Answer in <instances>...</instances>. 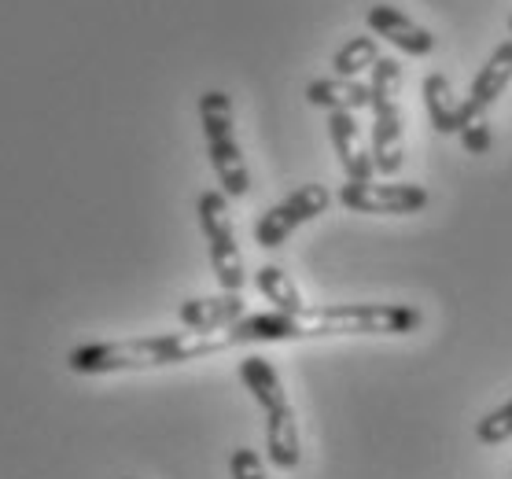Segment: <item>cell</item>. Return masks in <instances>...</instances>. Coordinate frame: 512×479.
<instances>
[{
	"mask_svg": "<svg viewBox=\"0 0 512 479\" xmlns=\"http://www.w3.org/2000/svg\"><path fill=\"white\" fill-rule=\"evenodd\" d=\"M424 325L420 310L402 303H336L303 306L295 314H247L233 325L236 347L244 343H295L328 336H409Z\"/></svg>",
	"mask_w": 512,
	"mask_h": 479,
	"instance_id": "6da1fadb",
	"label": "cell"
},
{
	"mask_svg": "<svg viewBox=\"0 0 512 479\" xmlns=\"http://www.w3.org/2000/svg\"><path fill=\"white\" fill-rule=\"evenodd\" d=\"M236 347L233 328L222 332H163V336L137 339H107V343H82L67 354V369L78 376H107V373H148L166 365H185L196 358H210Z\"/></svg>",
	"mask_w": 512,
	"mask_h": 479,
	"instance_id": "7a4b0ae2",
	"label": "cell"
},
{
	"mask_svg": "<svg viewBox=\"0 0 512 479\" xmlns=\"http://www.w3.org/2000/svg\"><path fill=\"white\" fill-rule=\"evenodd\" d=\"M240 380L251 391L262 413H266V454L273 468L280 472H295L303 461V446H299V424H295V409L288 402V391L280 384V373L273 369L269 358L262 354H247L240 362Z\"/></svg>",
	"mask_w": 512,
	"mask_h": 479,
	"instance_id": "3957f363",
	"label": "cell"
},
{
	"mask_svg": "<svg viewBox=\"0 0 512 479\" xmlns=\"http://www.w3.org/2000/svg\"><path fill=\"white\" fill-rule=\"evenodd\" d=\"M199 122L207 137V159L218 174V185L229 199H244L251 192V174L244 163V148L236 141L233 100L222 89H207L199 96Z\"/></svg>",
	"mask_w": 512,
	"mask_h": 479,
	"instance_id": "277c9868",
	"label": "cell"
},
{
	"mask_svg": "<svg viewBox=\"0 0 512 479\" xmlns=\"http://www.w3.org/2000/svg\"><path fill=\"white\" fill-rule=\"evenodd\" d=\"M199 214V229L207 236V251H210V269L222 284V292H240L247 281L244 273V255H240V244H236V229H233V211H229V196L222 188H207L196 203Z\"/></svg>",
	"mask_w": 512,
	"mask_h": 479,
	"instance_id": "5b68a950",
	"label": "cell"
},
{
	"mask_svg": "<svg viewBox=\"0 0 512 479\" xmlns=\"http://www.w3.org/2000/svg\"><path fill=\"white\" fill-rule=\"evenodd\" d=\"M328 203H332V196H328L325 185H299L291 196H284L277 207H269L255 222V244L262 251H277L299 225L321 218L328 211Z\"/></svg>",
	"mask_w": 512,
	"mask_h": 479,
	"instance_id": "8992f818",
	"label": "cell"
},
{
	"mask_svg": "<svg viewBox=\"0 0 512 479\" xmlns=\"http://www.w3.org/2000/svg\"><path fill=\"white\" fill-rule=\"evenodd\" d=\"M339 203L354 214H417L428 207L424 185H380V181H347L339 188Z\"/></svg>",
	"mask_w": 512,
	"mask_h": 479,
	"instance_id": "52a82bcc",
	"label": "cell"
},
{
	"mask_svg": "<svg viewBox=\"0 0 512 479\" xmlns=\"http://www.w3.org/2000/svg\"><path fill=\"white\" fill-rule=\"evenodd\" d=\"M509 82H512V37L494 48V56H490L487 63L479 67L476 78H472V89H468V96L461 100V118H465V126L468 122H476V118H483V111L505 93V85Z\"/></svg>",
	"mask_w": 512,
	"mask_h": 479,
	"instance_id": "ba28073f",
	"label": "cell"
},
{
	"mask_svg": "<svg viewBox=\"0 0 512 479\" xmlns=\"http://www.w3.org/2000/svg\"><path fill=\"white\" fill-rule=\"evenodd\" d=\"M328 137H332V148H336L339 166H343L347 181H358V185L373 181V174H376L373 148L361 144L358 118L350 115V111H332V115H328Z\"/></svg>",
	"mask_w": 512,
	"mask_h": 479,
	"instance_id": "9c48e42d",
	"label": "cell"
},
{
	"mask_svg": "<svg viewBox=\"0 0 512 479\" xmlns=\"http://www.w3.org/2000/svg\"><path fill=\"white\" fill-rule=\"evenodd\" d=\"M365 23L373 30L376 37H384L398 52H406V56H428L431 48H435V37L431 30H424L420 23H413L409 15H402L398 8L391 4H373L369 15H365Z\"/></svg>",
	"mask_w": 512,
	"mask_h": 479,
	"instance_id": "30bf717a",
	"label": "cell"
},
{
	"mask_svg": "<svg viewBox=\"0 0 512 479\" xmlns=\"http://www.w3.org/2000/svg\"><path fill=\"white\" fill-rule=\"evenodd\" d=\"M373 166L376 174H398L402 170V111L398 100H373Z\"/></svg>",
	"mask_w": 512,
	"mask_h": 479,
	"instance_id": "8fae6325",
	"label": "cell"
},
{
	"mask_svg": "<svg viewBox=\"0 0 512 479\" xmlns=\"http://www.w3.org/2000/svg\"><path fill=\"white\" fill-rule=\"evenodd\" d=\"M181 325L196 328V332H222V328H233L236 321L247 317L244 295L240 292H222V295H207V299H188L177 310Z\"/></svg>",
	"mask_w": 512,
	"mask_h": 479,
	"instance_id": "7c38bea8",
	"label": "cell"
},
{
	"mask_svg": "<svg viewBox=\"0 0 512 479\" xmlns=\"http://www.w3.org/2000/svg\"><path fill=\"white\" fill-rule=\"evenodd\" d=\"M306 100L314 107H325L328 115L332 111H365L373 107V89L361 78H317V82L306 85Z\"/></svg>",
	"mask_w": 512,
	"mask_h": 479,
	"instance_id": "4fadbf2b",
	"label": "cell"
},
{
	"mask_svg": "<svg viewBox=\"0 0 512 479\" xmlns=\"http://www.w3.org/2000/svg\"><path fill=\"white\" fill-rule=\"evenodd\" d=\"M424 107H428L431 126L439 133H461L465 118H461V100L454 96V85L446 74H428L424 78Z\"/></svg>",
	"mask_w": 512,
	"mask_h": 479,
	"instance_id": "5bb4252c",
	"label": "cell"
},
{
	"mask_svg": "<svg viewBox=\"0 0 512 479\" xmlns=\"http://www.w3.org/2000/svg\"><path fill=\"white\" fill-rule=\"evenodd\" d=\"M255 288L262 292L266 303H273V310H280V314H295V310H303L306 306L303 292L295 288V281H291L280 266H273V262H266V266L255 273Z\"/></svg>",
	"mask_w": 512,
	"mask_h": 479,
	"instance_id": "9a60e30c",
	"label": "cell"
},
{
	"mask_svg": "<svg viewBox=\"0 0 512 479\" xmlns=\"http://www.w3.org/2000/svg\"><path fill=\"white\" fill-rule=\"evenodd\" d=\"M376 63H380L376 37H350L332 56V71H336V78H361V71H373Z\"/></svg>",
	"mask_w": 512,
	"mask_h": 479,
	"instance_id": "2e32d148",
	"label": "cell"
},
{
	"mask_svg": "<svg viewBox=\"0 0 512 479\" xmlns=\"http://www.w3.org/2000/svg\"><path fill=\"white\" fill-rule=\"evenodd\" d=\"M476 439L483 446H501L512 439V398L505 406H498L494 413H487L483 421L476 424Z\"/></svg>",
	"mask_w": 512,
	"mask_h": 479,
	"instance_id": "e0dca14e",
	"label": "cell"
},
{
	"mask_svg": "<svg viewBox=\"0 0 512 479\" xmlns=\"http://www.w3.org/2000/svg\"><path fill=\"white\" fill-rule=\"evenodd\" d=\"M369 89H373V100H398V93H402V67H398V59L380 56V63L373 67V78H369Z\"/></svg>",
	"mask_w": 512,
	"mask_h": 479,
	"instance_id": "ac0fdd59",
	"label": "cell"
},
{
	"mask_svg": "<svg viewBox=\"0 0 512 479\" xmlns=\"http://www.w3.org/2000/svg\"><path fill=\"white\" fill-rule=\"evenodd\" d=\"M229 472L233 479H266V468H262V457L247 446H236L233 457H229Z\"/></svg>",
	"mask_w": 512,
	"mask_h": 479,
	"instance_id": "d6986e66",
	"label": "cell"
},
{
	"mask_svg": "<svg viewBox=\"0 0 512 479\" xmlns=\"http://www.w3.org/2000/svg\"><path fill=\"white\" fill-rule=\"evenodd\" d=\"M461 144H465L468 155H487L490 144H494V137H490V126L483 122V118L468 122V126L461 129Z\"/></svg>",
	"mask_w": 512,
	"mask_h": 479,
	"instance_id": "ffe728a7",
	"label": "cell"
},
{
	"mask_svg": "<svg viewBox=\"0 0 512 479\" xmlns=\"http://www.w3.org/2000/svg\"><path fill=\"white\" fill-rule=\"evenodd\" d=\"M509 34H512V19H509Z\"/></svg>",
	"mask_w": 512,
	"mask_h": 479,
	"instance_id": "44dd1931",
	"label": "cell"
}]
</instances>
